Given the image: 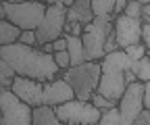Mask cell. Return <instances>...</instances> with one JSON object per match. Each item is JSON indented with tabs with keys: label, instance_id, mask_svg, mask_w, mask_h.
<instances>
[{
	"label": "cell",
	"instance_id": "cell-1",
	"mask_svg": "<svg viewBox=\"0 0 150 125\" xmlns=\"http://www.w3.org/2000/svg\"><path fill=\"white\" fill-rule=\"evenodd\" d=\"M0 59L6 61L17 75H23L38 81H52L61 77V67L54 61V54L46 52L42 46H27L21 42L0 46Z\"/></svg>",
	"mask_w": 150,
	"mask_h": 125
},
{
	"label": "cell",
	"instance_id": "cell-2",
	"mask_svg": "<svg viewBox=\"0 0 150 125\" xmlns=\"http://www.w3.org/2000/svg\"><path fill=\"white\" fill-rule=\"evenodd\" d=\"M11 88L15 90V94H19L31 106H42V104L56 106L61 102H67V100L75 98L73 88L63 77H56L52 81H38V79L17 75Z\"/></svg>",
	"mask_w": 150,
	"mask_h": 125
},
{
	"label": "cell",
	"instance_id": "cell-3",
	"mask_svg": "<svg viewBox=\"0 0 150 125\" xmlns=\"http://www.w3.org/2000/svg\"><path fill=\"white\" fill-rule=\"evenodd\" d=\"M131 61L129 54L119 48V50H112L100 61L102 65V75H100V83H98V92L102 96H106L108 100L117 102L121 100L127 83V71L131 69Z\"/></svg>",
	"mask_w": 150,
	"mask_h": 125
},
{
	"label": "cell",
	"instance_id": "cell-4",
	"mask_svg": "<svg viewBox=\"0 0 150 125\" xmlns=\"http://www.w3.org/2000/svg\"><path fill=\"white\" fill-rule=\"evenodd\" d=\"M100 75H102L100 61H86L77 67H69L61 71V77L73 88L75 98L79 100H92V94L98 92Z\"/></svg>",
	"mask_w": 150,
	"mask_h": 125
},
{
	"label": "cell",
	"instance_id": "cell-5",
	"mask_svg": "<svg viewBox=\"0 0 150 125\" xmlns=\"http://www.w3.org/2000/svg\"><path fill=\"white\" fill-rule=\"evenodd\" d=\"M48 11L46 0H29V2H0V19H8L15 25L25 29H38Z\"/></svg>",
	"mask_w": 150,
	"mask_h": 125
},
{
	"label": "cell",
	"instance_id": "cell-6",
	"mask_svg": "<svg viewBox=\"0 0 150 125\" xmlns=\"http://www.w3.org/2000/svg\"><path fill=\"white\" fill-rule=\"evenodd\" d=\"M115 29V17H94L92 23L83 25V50H86V61H102L106 56V38Z\"/></svg>",
	"mask_w": 150,
	"mask_h": 125
},
{
	"label": "cell",
	"instance_id": "cell-7",
	"mask_svg": "<svg viewBox=\"0 0 150 125\" xmlns=\"http://www.w3.org/2000/svg\"><path fill=\"white\" fill-rule=\"evenodd\" d=\"M0 113L2 125H33V106L15 94L13 88H0Z\"/></svg>",
	"mask_w": 150,
	"mask_h": 125
},
{
	"label": "cell",
	"instance_id": "cell-8",
	"mask_svg": "<svg viewBox=\"0 0 150 125\" xmlns=\"http://www.w3.org/2000/svg\"><path fill=\"white\" fill-rule=\"evenodd\" d=\"M54 111L59 115V119L67 125H79V123L96 125L100 123V117H102V109H98L90 100H79V98H71L67 102L56 104Z\"/></svg>",
	"mask_w": 150,
	"mask_h": 125
},
{
	"label": "cell",
	"instance_id": "cell-9",
	"mask_svg": "<svg viewBox=\"0 0 150 125\" xmlns=\"http://www.w3.org/2000/svg\"><path fill=\"white\" fill-rule=\"evenodd\" d=\"M67 13L69 6L56 2V4H48V11L44 15V19L40 23V27L35 29L38 35V46H44L48 42L59 40L65 33V25H67Z\"/></svg>",
	"mask_w": 150,
	"mask_h": 125
},
{
	"label": "cell",
	"instance_id": "cell-10",
	"mask_svg": "<svg viewBox=\"0 0 150 125\" xmlns=\"http://www.w3.org/2000/svg\"><path fill=\"white\" fill-rule=\"evenodd\" d=\"M119 111L123 117V125H134L138 115L144 111V81H131L119 100Z\"/></svg>",
	"mask_w": 150,
	"mask_h": 125
},
{
	"label": "cell",
	"instance_id": "cell-11",
	"mask_svg": "<svg viewBox=\"0 0 150 125\" xmlns=\"http://www.w3.org/2000/svg\"><path fill=\"white\" fill-rule=\"evenodd\" d=\"M115 35L119 48H127L142 42V19H134L127 15L115 17Z\"/></svg>",
	"mask_w": 150,
	"mask_h": 125
},
{
	"label": "cell",
	"instance_id": "cell-12",
	"mask_svg": "<svg viewBox=\"0 0 150 125\" xmlns=\"http://www.w3.org/2000/svg\"><path fill=\"white\" fill-rule=\"evenodd\" d=\"M94 21V11H92V0H75L69 6L67 13V23H92Z\"/></svg>",
	"mask_w": 150,
	"mask_h": 125
},
{
	"label": "cell",
	"instance_id": "cell-13",
	"mask_svg": "<svg viewBox=\"0 0 150 125\" xmlns=\"http://www.w3.org/2000/svg\"><path fill=\"white\" fill-rule=\"evenodd\" d=\"M63 121L59 119L54 106L42 104V106H33V125H61Z\"/></svg>",
	"mask_w": 150,
	"mask_h": 125
},
{
	"label": "cell",
	"instance_id": "cell-14",
	"mask_svg": "<svg viewBox=\"0 0 150 125\" xmlns=\"http://www.w3.org/2000/svg\"><path fill=\"white\" fill-rule=\"evenodd\" d=\"M21 33H23V29L19 27V25H15V23L8 21V19H0V46L19 42Z\"/></svg>",
	"mask_w": 150,
	"mask_h": 125
},
{
	"label": "cell",
	"instance_id": "cell-15",
	"mask_svg": "<svg viewBox=\"0 0 150 125\" xmlns=\"http://www.w3.org/2000/svg\"><path fill=\"white\" fill-rule=\"evenodd\" d=\"M131 71L136 73V79L140 81H150V54L142 56L131 63Z\"/></svg>",
	"mask_w": 150,
	"mask_h": 125
},
{
	"label": "cell",
	"instance_id": "cell-16",
	"mask_svg": "<svg viewBox=\"0 0 150 125\" xmlns=\"http://www.w3.org/2000/svg\"><path fill=\"white\" fill-rule=\"evenodd\" d=\"M94 17H112L115 11V0H92Z\"/></svg>",
	"mask_w": 150,
	"mask_h": 125
},
{
	"label": "cell",
	"instance_id": "cell-17",
	"mask_svg": "<svg viewBox=\"0 0 150 125\" xmlns=\"http://www.w3.org/2000/svg\"><path fill=\"white\" fill-rule=\"evenodd\" d=\"M15 77H17V71L6 61L0 59V88H11L13 81H15Z\"/></svg>",
	"mask_w": 150,
	"mask_h": 125
},
{
	"label": "cell",
	"instance_id": "cell-18",
	"mask_svg": "<svg viewBox=\"0 0 150 125\" xmlns=\"http://www.w3.org/2000/svg\"><path fill=\"white\" fill-rule=\"evenodd\" d=\"M100 123L102 125H123V117H121V111H119V104H115V106H110V109L102 111Z\"/></svg>",
	"mask_w": 150,
	"mask_h": 125
},
{
	"label": "cell",
	"instance_id": "cell-19",
	"mask_svg": "<svg viewBox=\"0 0 150 125\" xmlns=\"http://www.w3.org/2000/svg\"><path fill=\"white\" fill-rule=\"evenodd\" d=\"M123 50L129 54V59H131V61H138V59L146 56V52H148V48H146V44H144V42L134 44V46H127V48H123Z\"/></svg>",
	"mask_w": 150,
	"mask_h": 125
},
{
	"label": "cell",
	"instance_id": "cell-20",
	"mask_svg": "<svg viewBox=\"0 0 150 125\" xmlns=\"http://www.w3.org/2000/svg\"><path fill=\"white\" fill-rule=\"evenodd\" d=\"M123 15L127 17H134V19H142V2H138V0H129Z\"/></svg>",
	"mask_w": 150,
	"mask_h": 125
},
{
	"label": "cell",
	"instance_id": "cell-21",
	"mask_svg": "<svg viewBox=\"0 0 150 125\" xmlns=\"http://www.w3.org/2000/svg\"><path fill=\"white\" fill-rule=\"evenodd\" d=\"M92 102L98 106V109H102V111H106V109H110V106H115L117 102H112V100H108L106 96H102L100 92H94L92 94Z\"/></svg>",
	"mask_w": 150,
	"mask_h": 125
},
{
	"label": "cell",
	"instance_id": "cell-22",
	"mask_svg": "<svg viewBox=\"0 0 150 125\" xmlns=\"http://www.w3.org/2000/svg\"><path fill=\"white\" fill-rule=\"evenodd\" d=\"M54 61L59 63V67L65 71L71 67V56H69V50H59V52H54Z\"/></svg>",
	"mask_w": 150,
	"mask_h": 125
},
{
	"label": "cell",
	"instance_id": "cell-23",
	"mask_svg": "<svg viewBox=\"0 0 150 125\" xmlns=\"http://www.w3.org/2000/svg\"><path fill=\"white\" fill-rule=\"evenodd\" d=\"M19 42L21 44H27V46H38V35L33 29H25L21 33V38H19Z\"/></svg>",
	"mask_w": 150,
	"mask_h": 125
},
{
	"label": "cell",
	"instance_id": "cell-24",
	"mask_svg": "<svg viewBox=\"0 0 150 125\" xmlns=\"http://www.w3.org/2000/svg\"><path fill=\"white\" fill-rule=\"evenodd\" d=\"M104 50H106V54L112 50H119V44H117V35H115V29H112L108 33V38H106V44H104Z\"/></svg>",
	"mask_w": 150,
	"mask_h": 125
},
{
	"label": "cell",
	"instance_id": "cell-25",
	"mask_svg": "<svg viewBox=\"0 0 150 125\" xmlns=\"http://www.w3.org/2000/svg\"><path fill=\"white\" fill-rule=\"evenodd\" d=\"M65 33L83 35V23H67V25H65Z\"/></svg>",
	"mask_w": 150,
	"mask_h": 125
},
{
	"label": "cell",
	"instance_id": "cell-26",
	"mask_svg": "<svg viewBox=\"0 0 150 125\" xmlns=\"http://www.w3.org/2000/svg\"><path fill=\"white\" fill-rule=\"evenodd\" d=\"M134 125H150V109H146V106H144V111L138 115V119H136Z\"/></svg>",
	"mask_w": 150,
	"mask_h": 125
},
{
	"label": "cell",
	"instance_id": "cell-27",
	"mask_svg": "<svg viewBox=\"0 0 150 125\" xmlns=\"http://www.w3.org/2000/svg\"><path fill=\"white\" fill-rule=\"evenodd\" d=\"M142 42L146 44V48L150 50V21L142 23Z\"/></svg>",
	"mask_w": 150,
	"mask_h": 125
},
{
	"label": "cell",
	"instance_id": "cell-28",
	"mask_svg": "<svg viewBox=\"0 0 150 125\" xmlns=\"http://www.w3.org/2000/svg\"><path fill=\"white\" fill-rule=\"evenodd\" d=\"M129 0H115V11H112V17H117V15H123L125 6H127Z\"/></svg>",
	"mask_w": 150,
	"mask_h": 125
},
{
	"label": "cell",
	"instance_id": "cell-29",
	"mask_svg": "<svg viewBox=\"0 0 150 125\" xmlns=\"http://www.w3.org/2000/svg\"><path fill=\"white\" fill-rule=\"evenodd\" d=\"M52 44H54V52H59V50H67V38H65V35H61V38H59V40H54Z\"/></svg>",
	"mask_w": 150,
	"mask_h": 125
},
{
	"label": "cell",
	"instance_id": "cell-30",
	"mask_svg": "<svg viewBox=\"0 0 150 125\" xmlns=\"http://www.w3.org/2000/svg\"><path fill=\"white\" fill-rule=\"evenodd\" d=\"M144 106L150 109V81H144Z\"/></svg>",
	"mask_w": 150,
	"mask_h": 125
},
{
	"label": "cell",
	"instance_id": "cell-31",
	"mask_svg": "<svg viewBox=\"0 0 150 125\" xmlns=\"http://www.w3.org/2000/svg\"><path fill=\"white\" fill-rule=\"evenodd\" d=\"M150 21V4H142V23Z\"/></svg>",
	"mask_w": 150,
	"mask_h": 125
},
{
	"label": "cell",
	"instance_id": "cell-32",
	"mask_svg": "<svg viewBox=\"0 0 150 125\" xmlns=\"http://www.w3.org/2000/svg\"><path fill=\"white\" fill-rule=\"evenodd\" d=\"M56 2H61V4H65V6H71L75 0H46V4H56Z\"/></svg>",
	"mask_w": 150,
	"mask_h": 125
},
{
	"label": "cell",
	"instance_id": "cell-33",
	"mask_svg": "<svg viewBox=\"0 0 150 125\" xmlns=\"http://www.w3.org/2000/svg\"><path fill=\"white\" fill-rule=\"evenodd\" d=\"M2 2H29V0H2Z\"/></svg>",
	"mask_w": 150,
	"mask_h": 125
},
{
	"label": "cell",
	"instance_id": "cell-34",
	"mask_svg": "<svg viewBox=\"0 0 150 125\" xmlns=\"http://www.w3.org/2000/svg\"><path fill=\"white\" fill-rule=\"evenodd\" d=\"M138 2H142V4H150V0H138Z\"/></svg>",
	"mask_w": 150,
	"mask_h": 125
},
{
	"label": "cell",
	"instance_id": "cell-35",
	"mask_svg": "<svg viewBox=\"0 0 150 125\" xmlns=\"http://www.w3.org/2000/svg\"><path fill=\"white\" fill-rule=\"evenodd\" d=\"M148 54H150V50H148Z\"/></svg>",
	"mask_w": 150,
	"mask_h": 125
}]
</instances>
